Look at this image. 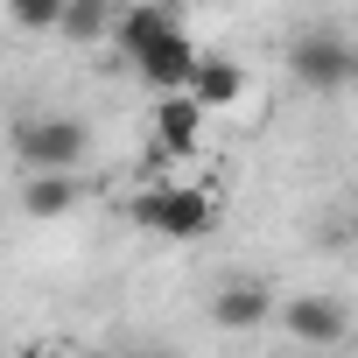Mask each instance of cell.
Returning <instances> with one entry per match:
<instances>
[{
  "mask_svg": "<svg viewBox=\"0 0 358 358\" xmlns=\"http://www.w3.org/2000/svg\"><path fill=\"white\" fill-rule=\"evenodd\" d=\"M274 323H281L295 344H309V351H330V344L351 337V309H344L337 295H288Z\"/></svg>",
  "mask_w": 358,
  "mask_h": 358,
  "instance_id": "4",
  "label": "cell"
},
{
  "mask_svg": "<svg viewBox=\"0 0 358 358\" xmlns=\"http://www.w3.org/2000/svg\"><path fill=\"white\" fill-rule=\"evenodd\" d=\"M64 8L71 0H8V22L29 36H50V29H64Z\"/></svg>",
  "mask_w": 358,
  "mask_h": 358,
  "instance_id": "12",
  "label": "cell"
},
{
  "mask_svg": "<svg viewBox=\"0 0 358 358\" xmlns=\"http://www.w3.org/2000/svg\"><path fill=\"white\" fill-rule=\"evenodd\" d=\"M85 148H92V134L71 113H36V120L15 127V155H22L29 176H78Z\"/></svg>",
  "mask_w": 358,
  "mask_h": 358,
  "instance_id": "3",
  "label": "cell"
},
{
  "mask_svg": "<svg viewBox=\"0 0 358 358\" xmlns=\"http://www.w3.org/2000/svg\"><path fill=\"white\" fill-rule=\"evenodd\" d=\"M288 78L316 99H337V92L358 85V43L337 36V29H302L288 43Z\"/></svg>",
  "mask_w": 358,
  "mask_h": 358,
  "instance_id": "1",
  "label": "cell"
},
{
  "mask_svg": "<svg viewBox=\"0 0 358 358\" xmlns=\"http://www.w3.org/2000/svg\"><path fill=\"white\" fill-rule=\"evenodd\" d=\"M141 358H176V351H141Z\"/></svg>",
  "mask_w": 358,
  "mask_h": 358,
  "instance_id": "13",
  "label": "cell"
},
{
  "mask_svg": "<svg viewBox=\"0 0 358 358\" xmlns=\"http://www.w3.org/2000/svg\"><path fill=\"white\" fill-rule=\"evenodd\" d=\"M204 106L190 99V92H169V99H155V113H148V134H155V155H197L204 148Z\"/></svg>",
  "mask_w": 358,
  "mask_h": 358,
  "instance_id": "5",
  "label": "cell"
},
{
  "mask_svg": "<svg viewBox=\"0 0 358 358\" xmlns=\"http://www.w3.org/2000/svg\"><path fill=\"white\" fill-rule=\"evenodd\" d=\"M197 57H204V50H197V36H190V29H176L162 50H148V57L134 64V78H141L155 99H169V92H190V78H197Z\"/></svg>",
  "mask_w": 358,
  "mask_h": 358,
  "instance_id": "6",
  "label": "cell"
},
{
  "mask_svg": "<svg viewBox=\"0 0 358 358\" xmlns=\"http://www.w3.org/2000/svg\"><path fill=\"white\" fill-rule=\"evenodd\" d=\"M127 218L148 225V232H162V239H204L218 225V197L190 190V183H155V190H141L127 204Z\"/></svg>",
  "mask_w": 358,
  "mask_h": 358,
  "instance_id": "2",
  "label": "cell"
},
{
  "mask_svg": "<svg viewBox=\"0 0 358 358\" xmlns=\"http://www.w3.org/2000/svg\"><path fill=\"white\" fill-rule=\"evenodd\" d=\"M274 316H281V302H274L260 281H225V288L211 295V323L232 330V337H239V330H260V323H274Z\"/></svg>",
  "mask_w": 358,
  "mask_h": 358,
  "instance_id": "8",
  "label": "cell"
},
{
  "mask_svg": "<svg viewBox=\"0 0 358 358\" xmlns=\"http://www.w3.org/2000/svg\"><path fill=\"white\" fill-rule=\"evenodd\" d=\"M190 99H197L204 113H225V106H239V99H246V64H239V57H218V50H204V57H197V78H190Z\"/></svg>",
  "mask_w": 358,
  "mask_h": 358,
  "instance_id": "9",
  "label": "cell"
},
{
  "mask_svg": "<svg viewBox=\"0 0 358 358\" xmlns=\"http://www.w3.org/2000/svg\"><path fill=\"white\" fill-rule=\"evenodd\" d=\"M176 29H183V22H176L162 0H134V8H120V22H113V50H120L127 64H141V57L162 50Z\"/></svg>",
  "mask_w": 358,
  "mask_h": 358,
  "instance_id": "7",
  "label": "cell"
},
{
  "mask_svg": "<svg viewBox=\"0 0 358 358\" xmlns=\"http://www.w3.org/2000/svg\"><path fill=\"white\" fill-rule=\"evenodd\" d=\"M78 197H85L78 176H29V183H22V211L29 218H64Z\"/></svg>",
  "mask_w": 358,
  "mask_h": 358,
  "instance_id": "10",
  "label": "cell"
},
{
  "mask_svg": "<svg viewBox=\"0 0 358 358\" xmlns=\"http://www.w3.org/2000/svg\"><path fill=\"white\" fill-rule=\"evenodd\" d=\"M113 22H120L113 0H71L57 36H64V43H113Z\"/></svg>",
  "mask_w": 358,
  "mask_h": 358,
  "instance_id": "11",
  "label": "cell"
}]
</instances>
